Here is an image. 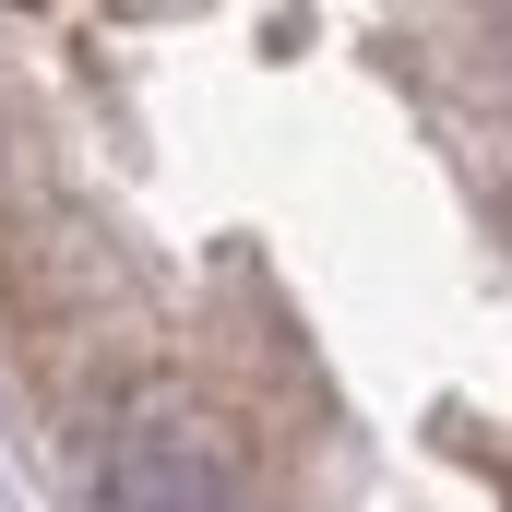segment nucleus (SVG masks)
Masks as SVG:
<instances>
[{
  "label": "nucleus",
  "mask_w": 512,
  "mask_h": 512,
  "mask_svg": "<svg viewBox=\"0 0 512 512\" xmlns=\"http://www.w3.org/2000/svg\"><path fill=\"white\" fill-rule=\"evenodd\" d=\"M96 501L108 512H262L239 441L215 417H191V405H131L120 429H108Z\"/></svg>",
  "instance_id": "obj_1"
}]
</instances>
